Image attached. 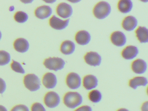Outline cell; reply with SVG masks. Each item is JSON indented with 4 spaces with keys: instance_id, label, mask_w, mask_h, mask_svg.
Returning a JSON list of instances; mask_svg holds the SVG:
<instances>
[{
    "instance_id": "cell-1",
    "label": "cell",
    "mask_w": 148,
    "mask_h": 111,
    "mask_svg": "<svg viewBox=\"0 0 148 111\" xmlns=\"http://www.w3.org/2000/svg\"><path fill=\"white\" fill-rule=\"evenodd\" d=\"M82 96L77 92H68L64 96V104L70 108L77 107L82 103Z\"/></svg>"
},
{
    "instance_id": "cell-2",
    "label": "cell",
    "mask_w": 148,
    "mask_h": 111,
    "mask_svg": "<svg viewBox=\"0 0 148 111\" xmlns=\"http://www.w3.org/2000/svg\"><path fill=\"white\" fill-rule=\"evenodd\" d=\"M111 10L110 5L107 2L102 1L98 3L93 10V13L96 18L103 19L110 14Z\"/></svg>"
},
{
    "instance_id": "cell-3",
    "label": "cell",
    "mask_w": 148,
    "mask_h": 111,
    "mask_svg": "<svg viewBox=\"0 0 148 111\" xmlns=\"http://www.w3.org/2000/svg\"><path fill=\"white\" fill-rule=\"evenodd\" d=\"M24 83L26 88L32 92L37 91L40 87V80L34 74L26 75L24 77Z\"/></svg>"
},
{
    "instance_id": "cell-4",
    "label": "cell",
    "mask_w": 148,
    "mask_h": 111,
    "mask_svg": "<svg viewBox=\"0 0 148 111\" xmlns=\"http://www.w3.org/2000/svg\"><path fill=\"white\" fill-rule=\"evenodd\" d=\"M44 65L46 68L50 70L58 71L64 67L65 62L62 58L50 57L45 60Z\"/></svg>"
},
{
    "instance_id": "cell-5",
    "label": "cell",
    "mask_w": 148,
    "mask_h": 111,
    "mask_svg": "<svg viewBox=\"0 0 148 111\" xmlns=\"http://www.w3.org/2000/svg\"><path fill=\"white\" fill-rule=\"evenodd\" d=\"M60 101V97L58 94L52 91L47 92L44 98L45 104L50 108H54L58 106Z\"/></svg>"
},
{
    "instance_id": "cell-6",
    "label": "cell",
    "mask_w": 148,
    "mask_h": 111,
    "mask_svg": "<svg viewBox=\"0 0 148 111\" xmlns=\"http://www.w3.org/2000/svg\"><path fill=\"white\" fill-rule=\"evenodd\" d=\"M66 83L67 86L71 89H77L81 85V78L76 73H70L66 76Z\"/></svg>"
},
{
    "instance_id": "cell-7",
    "label": "cell",
    "mask_w": 148,
    "mask_h": 111,
    "mask_svg": "<svg viewBox=\"0 0 148 111\" xmlns=\"http://www.w3.org/2000/svg\"><path fill=\"white\" fill-rule=\"evenodd\" d=\"M57 14L63 18H68L72 15L73 8L70 4L66 3H61L57 8Z\"/></svg>"
},
{
    "instance_id": "cell-8",
    "label": "cell",
    "mask_w": 148,
    "mask_h": 111,
    "mask_svg": "<svg viewBox=\"0 0 148 111\" xmlns=\"http://www.w3.org/2000/svg\"><path fill=\"white\" fill-rule=\"evenodd\" d=\"M84 58L87 64L94 66H99L102 61L101 56L95 52H88L86 54Z\"/></svg>"
},
{
    "instance_id": "cell-9",
    "label": "cell",
    "mask_w": 148,
    "mask_h": 111,
    "mask_svg": "<svg viewBox=\"0 0 148 111\" xmlns=\"http://www.w3.org/2000/svg\"><path fill=\"white\" fill-rule=\"evenodd\" d=\"M69 21L70 19L64 21L53 15L50 18L49 24L53 28L57 30H61L64 29L68 26Z\"/></svg>"
},
{
    "instance_id": "cell-10",
    "label": "cell",
    "mask_w": 148,
    "mask_h": 111,
    "mask_svg": "<svg viewBox=\"0 0 148 111\" xmlns=\"http://www.w3.org/2000/svg\"><path fill=\"white\" fill-rule=\"evenodd\" d=\"M110 40L117 47H122L126 42V37L125 35L120 31L113 32L111 35Z\"/></svg>"
},
{
    "instance_id": "cell-11",
    "label": "cell",
    "mask_w": 148,
    "mask_h": 111,
    "mask_svg": "<svg viewBox=\"0 0 148 111\" xmlns=\"http://www.w3.org/2000/svg\"><path fill=\"white\" fill-rule=\"evenodd\" d=\"M42 82L46 88L48 89L54 88L57 84V77L53 73H47L43 76Z\"/></svg>"
},
{
    "instance_id": "cell-12",
    "label": "cell",
    "mask_w": 148,
    "mask_h": 111,
    "mask_svg": "<svg viewBox=\"0 0 148 111\" xmlns=\"http://www.w3.org/2000/svg\"><path fill=\"white\" fill-rule=\"evenodd\" d=\"M132 69L136 74H141L145 73L147 69V63L144 60L138 59L135 60L132 63Z\"/></svg>"
},
{
    "instance_id": "cell-13",
    "label": "cell",
    "mask_w": 148,
    "mask_h": 111,
    "mask_svg": "<svg viewBox=\"0 0 148 111\" xmlns=\"http://www.w3.org/2000/svg\"><path fill=\"white\" fill-rule=\"evenodd\" d=\"M52 10L51 7L47 5H43L38 7L35 10V16L39 19H45L48 18L51 15Z\"/></svg>"
},
{
    "instance_id": "cell-14",
    "label": "cell",
    "mask_w": 148,
    "mask_h": 111,
    "mask_svg": "<svg viewBox=\"0 0 148 111\" xmlns=\"http://www.w3.org/2000/svg\"><path fill=\"white\" fill-rule=\"evenodd\" d=\"M138 21L136 17L132 16H128L124 19L122 22V27L126 31L133 30L136 27Z\"/></svg>"
},
{
    "instance_id": "cell-15",
    "label": "cell",
    "mask_w": 148,
    "mask_h": 111,
    "mask_svg": "<svg viewBox=\"0 0 148 111\" xmlns=\"http://www.w3.org/2000/svg\"><path fill=\"white\" fill-rule=\"evenodd\" d=\"M91 40V36L89 32L86 30H80L76 34L75 40L78 44L81 45L88 44Z\"/></svg>"
},
{
    "instance_id": "cell-16",
    "label": "cell",
    "mask_w": 148,
    "mask_h": 111,
    "mask_svg": "<svg viewBox=\"0 0 148 111\" xmlns=\"http://www.w3.org/2000/svg\"><path fill=\"white\" fill-rule=\"evenodd\" d=\"M97 79L92 75H88L83 79V86L87 90H91L97 87L98 85Z\"/></svg>"
},
{
    "instance_id": "cell-17",
    "label": "cell",
    "mask_w": 148,
    "mask_h": 111,
    "mask_svg": "<svg viewBox=\"0 0 148 111\" xmlns=\"http://www.w3.org/2000/svg\"><path fill=\"white\" fill-rule=\"evenodd\" d=\"M14 49L20 53L26 52L29 49V43L27 40L20 38L15 40L14 42Z\"/></svg>"
},
{
    "instance_id": "cell-18",
    "label": "cell",
    "mask_w": 148,
    "mask_h": 111,
    "mask_svg": "<svg viewBox=\"0 0 148 111\" xmlns=\"http://www.w3.org/2000/svg\"><path fill=\"white\" fill-rule=\"evenodd\" d=\"M138 53V49L137 47L128 46L122 51V56L125 60H132L137 56Z\"/></svg>"
},
{
    "instance_id": "cell-19",
    "label": "cell",
    "mask_w": 148,
    "mask_h": 111,
    "mask_svg": "<svg viewBox=\"0 0 148 111\" xmlns=\"http://www.w3.org/2000/svg\"><path fill=\"white\" fill-rule=\"evenodd\" d=\"M75 50V44L71 41H64L62 42L60 46V51L64 54H71Z\"/></svg>"
},
{
    "instance_id": "cell-20",
    "label": "cell",
    "mask_w": 148,
    "mask_h": 111,
    "mask_svg": "<svg viewBox=\"0 0 148 111\" xmlns=\"http://www.w3.org/2000/svg\"><path fill=\"white\" fill-rule=\"evenodd\" d=\"M133 3L130 0H121L118 3V8L121 13L126 14L131 11Z\"/></svg>"
},
{
    "instance_id": "cell-21",
    "label": "cell",
    "mask_w": 148,
    "mask_h": 111,
    "mask_svg": "<svg viewBox=\"0 0 148 111\" xmlns=\"http://www.w3.org/2000/svg\"><path fill=\"white\" fill-rule=\"evenodd\" d=\"M148 83L147 79L145 77L138 76L133 78L130 80L129 82V86L132 88L136 89L139 86H146Z\"/></svg>"
},
{
    "instance_id": "cell-22",
    "label": "cell",
    "mask_w": 148,
    "mask_h": 111,
    "mask_svg": "<svg viewBox=\"0 0 148 111\" xmlns=\"http://www.w3.org/2000/svg\"><path fill=\"white\" fill-rule=\"evenodd\" d=\"M136 36L141 43L148 42V30L145 27H138L136 31Z\"/></svg>"
},
{
    "instance_id": "cell-23",
    "label": "cell",
    "mask_w": 148,
    "mask_h": 111,
    "mask_svg": "<svg viewBox=\"0 0 148 111\" xmlns=\"http://www.w3.org/2000/svg\"><path fill=\"white\" fill-rule=\"evenodd\" d=\"M89 99L93 103L99 102L102 99V94L98 90H93L91 91L88 95Z\"/></svg>"
},
{
    "instance_id": "cell-24",
    "label": "cell",
    "mask_w": 148,
    "mask_h": 111,
    "mask_svg": "<svg viewBox=\"0 0 148 111\" xmlns=\"http://www.w3.org/2000/svg\"><path fill=\"white\" fill-rule=\"evenodd\" d=\"M11 56L8 52L4 50L0 51V66H5L9 63Z\"/></svg>"
},
{
    "instance_id": "cell-25",
    "label": "cell",
    "mask_w": 148,
    "mask_h": 111,
    "mask_svg": "<svg viewBox=\"0 0 148 111\" xmlns=\"http://www.w3.org/2000/svg\"><path fill=\"white\" fill-rule=\"evenodd\" d=\"M14 19L17 22L24 23L28 20V16L26 13L23 11H18L15 13Z\"/></svg>"
},
{
    "instance_id": "cell-26",
    "label": "cell",
    "mask_w": 148,
    "mask_h": 111,
    "mask_svg": "<svg viewBox=\"0 0 148 111\" xmlns=\"http://www.w3.org/2000/svg\"><path fill=\"white\" fill-rule=\"evenodd\" d=\"M11 68L13 71L17 73L22 74H24L25 73V70H24L20 63L15 61L13 60L11 64Z\"/></svg>"
},
{
    "instance_id": "cell-27",
    "label": "cell",
    "mask_w": 148,
    "mask_h": 111,
    "mask_svg": "<svg viewBox=\"0 0 148 111\" xmlns=\"http://www.w3.org/2000/svg\"><path fill=\"white\" fill-rule=\"evenodd\" d=\"M32 111H46V110L42 104L37 102L32 106Z\"/></svg>"
},
{
    "instance_id": "cell-28",
    "label": "cell",
    "mask_w": 148,
    "mask_h": 111,
    "mask_svg": "<svg viewBox=\"0 0 148 111\" xmlns=\"http://www.w3.org/2000/svg\"><path fill=\"white\" fill-rule=\"evenodd\" d=\"M11 111H29V110L28 108L25 105H19L13 108Z\"/></svg>"
},
{
    "instance_id": "cell-29",
    "label": "cell",
    "mask_w": 148,
    "mask_h": 111,
    "mask_svg": "<svg viewBox=\"0 0 148 111\" xmlns=\"http://www.w3.org/2000/svg\"><path fill=\"white\" fill-rule=\"evenodd\" d=\"M6 88V84L5 81L0 78V94H3Z\"/></svg>"
},
{
    "instance_id": "cell-30",
    "label": "cell",
    "mask_w": 148,
    "mask_h": 111,
    "mask_svg": "<svg viewBox=\"0 0 148 111\" xmlns=\"http://www.w3.org/2000/svg\"><path fill=\"white\" fill-rule=\"evenodd\" d=\"M75 111H92V108L88 106H84L77 108Z\"/></svg>"
},
{
    "instance_id": "cell-31",
    "label": "cell",
    "mask_w": 148,
    "mask_h": 111,
    "mask_svg": "<svg viewBox=\"0 0 148 111\" xmlns=\"http://www.w3.org/2000/svg\"><path fill=\"white\" fill-rule=\"evenodd\" d=\"M142 111H148V101L143 103L141 108Z\"/></svg>"
},
{
    "instance_id": "cell-32",
    "label": "cell",
    "mask_w": 148,
    "mask_h": 111,
    "mask_svg": "<svg viewBox=\"0 0 148 111\" xmlns=\"http://www.w3.org/2000/svg\"><path fill=\"white\" fill-rule=\"evenodd\" d=\"M0 111H8V110L4 106L0 105Z\"/></svg>"
},
{
    "instance_id": "cell-33",
    "label": "cell",
    "mask_w": 148,
    "mask_h": 111,
    "mask_svg": "<svg viewBox=\"0 0 148 111\" xmlns=\"http://www.w3.org/2000/svg\"><path fill=\"white\" fill-rule=\"evenodd\" d=\"M117 111H129V110H127V109H125L124 108H120V109H119Z\"/></svg>"
},
{
    "instance_id": "cell-34",
    "label": "cell",
    "mask_w": 148,
    "mask_h": 111,
    "mask_svg": "<svg viewBox=\"0 0 148 111\" xmlns=\"http://www.w3.org/2000/svg\"><path fill=\"white\" fill-rule=\"evenodd\" d=\"M1 37H2V34H1V32L0 31V40L1 39Z\"/></svg>"
}]
</instances>
